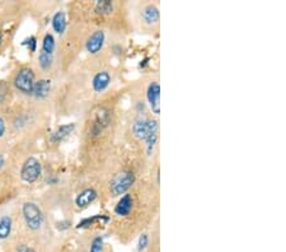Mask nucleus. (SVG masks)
I'll return each mask as SVG.
<instances>
[{
    "instance_id": "7",
    "label": "nucleus",
    "mask_w": 286,
    "mask_h": 252,
    "mask_svg": "<svg viewBox=\"0 0 286 252\" xmlns=\"http://www.w3.org/2000/svg\"><path fill=\"white\" fill-rule=\"evenodd\" d=\"M141 21H143V24L148 27L158 26L159 21H160V12H159L158 7L153 3L145 4L141 8Z\"/></svg>"
},
{
    "instance_id": "16",
    "label": "nucleus",
    "mask_w": 286,
    "mask_h": 252,
    "mask_svg": "<svg viewBox=\"0 0 286 252\" xmlns=\"http://www.w3.org/2000/svg\"><path fill=\"white\" fill-rule=\"evenodd\" d=\"M109 120H111L109 111L106 110V108H101L97 113V118L94 121L93 126H92V133L93 134H101L102 130L109 123Z\"/></svg>"
},
{
    "instance_id": "8",
    "label": "nucleus",
    "mask_w": 286,
    "mask_h": 252,
    "mask_svg": "<svg viewBox=\"0 0 286 252\" xmlns=\"http://www.w3.org/2000/svg\"><path fill=\"white\" fill-rule=\"evenodd\" d=\"M159 139V123L158 120L155 118H149V132L146 135L145 140V148H146V154L151 155L153 154L154 149L156 147V143Z\"/></svg>"
},
{
    "instance_id": "24",
    "label": "nucleus",
    "mask_w": 286,
    "mask_h": 252,
    "mask_svg": "<svg viewBox=\"0 0 286 252\" xmlns=\"http://www.w3.org/2000/svg\"><path fill=\"white\" fill-rule=\"evenodd\" d=\"M149 243H150V237H149V234L141 233L140 237H139V239H138V246H136L138 252L145 251V249L149 247Z\"/></svg>"
},
{
    "instance_id": "3",
    "label": "nucleus",
    "mask_w": 286,
    "mask_h": 252,
    "mask_svg": "<svg viewBox=\"0 0 286 252\" xmlns=\"http://www.w3.org/2000/svg\"><path fill=\"white\" fill-rule=\"evenodd\" d=\"M135 181L136 177L131 171L118 172L117 175L112 177L111 182H109V194L113 197L128 194V191L134 186Z\"/></svg>"
},
{
    "instance_id": "29",
    "label": "nucleus",
    "mask_w": 286,
    "mask_h": 252,
    "mask_svg": "<svg viewBox=\"0 0 286 252\" xmlns=\"http://www.w3.org/2000/svg\"><path fill=\"white\" fill-rule=\"evenodd\" d=\"M3 41H4V34H3V32L0 31V48H2V45H3Z\"/></svg>"
},
{
    "instance_id": "13",
    "label": "nucleus",
    "mask_w": 286,
    "mask_h": 252,
    "mask_svg": "<svg viewBox=\"0 0 286 252\" xmlns=\"http://www.w3.org/2000/svg\"><path fill=\"white\" fill-rule=\"evenodd\" d=\"M51 26L55 33L59 34V36H63L66 31V27H68V21H66L65 12L64 11L55 12V14L51 18Z\"/></svg>"
},
{
    "instance_id": "26",
    "label": "nucleus",
    "mask_w": 286,
    "mask_h": 252,
    "mask_svg": "<svg viewBox=\"0 0 286 252\" xmlns=\"http://www.w3.org/2000/svg\"><path fill=\"white\" fill-rule=\"evenodd\" d=\"M16 252H36V249L26 243H18L16 247Z\"/></svg>"
},
{
    "instance_id": "20",
    "label": "nucleus",
    "mask_w": 286,
    "mask_h": 252,
    "mask_svg": "<svg viewBox=\"0 0 286 252\" xmlns=\"http://www.w3.org/2000/svg\"><path fill=\"white\" fill-rule=\"evenodd\" d=\"M55 49H56V41H55L54 34L50 33V32H47V33H45L44 38H42L41 51L42 53H46V54H50V55H52L55 51Z\"/></svg>"
},
{
    "instance_id": "10",
    "label": "nucleus",
    "mask_w": 286,
    "mask_h": 252,
    "mask_svg": "<svg viewBox=\"0 0 286 252\" xmlns=\"http://www.w3.org/2000/svg\"><path fill=\"white\" fill-rule=\"evenodd\" d=\"M133 209H134V197L133 195L128 192V194L120 196L118 201L116 202V205H114L113 212L117 217L125 218V217H128L129 214L133 212Z\"/></svg>"
},
{
    "instance_id": "1",
    "label": "nucleus",
    "mask_w": 286,
    "mask_h": 252,
    "mask_svg": "<svg viewBox=\"0 0 286 252\" xmlns=\"http://www.w3.org/2000/svg\"><path fill=\"white\" fill-rule=\"evenodd\" d=\"M36 73L33 69L29 66H23L19 69L13 78V87L14 90L22 96H27V97H32L33 96V87L36 83Z\"/></svg>"
},
{
    "instance_id": "6",
    "label": "nucleus",
    "mask_w": 286,
    "mask_h": 252,
    "mask_svg": "<svg viewBox=\"0 0 286 252\" xmlns=\"http://www.w3.org/2000/svg\"><path fill=\"white\" fill-rule=\"evenodd\" d=\"M104 44H106V33H104V31H102V29H97V31H94L93 33L87 38V53H89L91 55H97L98 53H101Z\"/></svg>"
},
{
    "instance_id": "9",
    "label": "nucleus",
    "mask_w": 286,
    "mask_h": 252,
    "mask_svg": "<svg viewBox=\"0 0 286 252\" xmlns=\"http://www.w3.org/2000/svg\"><path fill=\"white\" fill-rule=\"evenodd\" d=\"M76 129L75 123H64V125L57 126L56 129L50 134V142L52 144H60V143L65 142L68 138L71 137Z\"/></svg>"
},
{
    "instance_id": "30",
    "label": "nucleus",
    "mask_w": 286,
    "mask_h": 252,
    "mask_svg": "<svg viewBox=\"0 0 286 252\" xmlns=\"http://www.w3.org/2000/svg\"><path fill=\"white\" fill-rule=\"evenodd\" d=\"M4 163H6V160H4V158L0 155V170L4 167Z\"/></svg>"
},
{
    "instance_id": "15",
    "label": "nucleus",
    "mask_w": 286,
    "mask_h": 252,
    "mask_svg": "<svg viewBox=\"0 0 286 252\" xmlns=\"http://www.w3.org/2000/svg\"><path fill=\"white\" fill-rule=\"evenodd\" d=\"M131 130H133V135L136 139L144 142L149 132V118L138 117L134 121Z\"/></svg>"
},
{
    "instance_id": "18",
    "label": "nucleus",
    "mask_w": 286,
    "mask_h": 252,
    "mask_svg": "<svg viewBox=\"0 0 286 252\" xmlns=\"http://www.w3.org/2000/svg\"><path fill=\"white\" fill-rule=\"evenodd\" d=\"M13 231V219L11 216H3L0 218V239H8Z\"/></svg>"
},
{
    "instance_id": "28",
    "label": "nucleus",
    "mask_w": 286,
    "mask_h": 252,
    "mask_svg": "<svg viewBox=\"0 0 286 252\" xmlns=\"http://www.w3.org/2000/svg\"><path fill=\"white\" fill-rule=\"evenodd\" d=\"M69 227H70V222H68V221L59 222V223H57V228L61 229V231H63V229H68Z\"/></svg>"
},
{
    "instance_id": "25",
    "label": "nucleus",
    "mask_w": 286,
    "mask_h": 252,
    "mask_svg": "<svg viewBox=\"0 0 286 252\" xmlns=\"http://www.w3.org/2000/svg\"><path fill=\"white\" fill-rule=\"evenodd\" d=\"M22 46H27V49H28L29 53H36L37 51V38L34 36H29L27 37L26 39H23V42H22Z\"/></svg>"
},
{
    "instance_id": "5",
    "label": "nucleus",
    "mask_w": 286,
    "mask_h": 252,
    "mask_svg": "<svg viewBox=\"0 0 286 252\" xmlns=\"http://www.w3.org/2000/svg\"><path fill=\"white\" fill-rule=\"evenodd\" d=\"M146 102H148L149 110L154 116H159L160 113V86L156 80L149 83L146 88Z\"/></svg>"
},
{
    "instance_id": "2",
    "label": "nucleus",
    "mask_w": 286,
    "mask_h": 252,
    "mask_svg": "<svg viewBox=\"0 0 286 252\" xmlns=\"http://www.w3.org/2000/svg\"><path fill=\"white\" fill-rule=\"evenodd\" d=\"M22 217L24 224L29 231H39L45 223V216L38 204L33 201H26L22 205Z\"/></svg>"
},
{
    "instance_id": "11",
    "label": "nucleus",
    "mask_w": 286,
    "mask_h": 252,
    "mask_svg": "<svg viewBox=\"0 0 286 252\" xmlns=\"http://www.w3.org/2000/svg\"><path fill=\"white\" fill-rule=\"evenodd\" d=\"M98 197V192L93 187H87V189L81 190L75 197V205L78 209H86L89 205L93 204Z\"/></svg>"
},
{
    "instance_id": "4",
    "label": "nucleus",
    "mask_w": 286,
    "mask_h": 252,
    "mask_svg": "<svg viewBox=\"0 0 286 252\" xmlns=\"http://www.w3.org/2000/svg\"><path fill=\"white\" fill-rule=\"evenodd\" d=\"M21 180L24 184H34L42 176V164L36 157H28L23 162L19 172Z\"/></svg>"
},
{
    "instance_id": "27",
    "label": "nucleus",
    "mask_w": 286,
    "mask_h": 252,
    "mask_svg": "<svg viewBox=\"0 0 286 252\" xmlns=\"http://www.w3.org/2000/svg\"><path fill=\"white\" fill-rule=\"evenodd\" d=\"M7 132V125H6V120L3 118V116L0 115V139L6 135Z\"/></svg>"
},
{
    "instance_id": "17",
    "label": "nucleus",
    "mask_w": 286,
    "mask_h": 252,
    "mask_svg": "<svg viewBox=\"0 0 286 252\" xmlns=\"http://www.w3.org/2000/svg\"><path fill=\"white\" fill-rule=\"evenodd\" d=\"M109 221H111V218H109L108 216H104V214H102V216H93L89 217V218L81 219L78 223V226H76V228L86 229L94 226V224H107Z\"/></svg>"
},
{
    "instance_id": "21",
    "label": "nucleus",
    "mask_w": 286,
    "mask_h": 252,
    "mask_svg": "<svg viewBox=\"0 0 286 252\" xmlns=\"http://www.w3.org/2000/svg\"><path fill=\"white\" fill-rule=\"evenodd\" d=\"M37 61H38V66L42 69V70L47 71L51 69L52 64H54V56L50 55V54H46V53H39L38 54V59H37Z\"/></svg>"
},
{
    "instance_id": "23",
    "label": "nucleus",
    "mask_w": 286,
    "mask_h": 252,
    "mask_svg": "<svg viewBox=\"0 0 286 252\" xmlns=\"http://www.w3.org/2000/svg\"><path fill=\"white\" fill-rule=\"evenodd\" d=\"M9 95H11V87L6 81H0V106H3L8 101Z\"/></svg>"
},
{
    "instance_id": "14",
    "label": "nucleus",
    "mask_w": 286,
    "mask_h": 252,
    "mask_svg": "<svg viewBox=\"0 0 286 252\" xmlns=\"http://www.w3.org/2000/svg\"><path fill=\"white\" fill-rule=\"evenodd\" d=\"M51 92V80L50 79H38L34 83L33 96L36 100H46Z\"/></svg>"
},
{
    "instance_id": "22",
    "label": "nucleus",
    "mask_w": 286,
    "mask_h": 252,
    "mask_svg": "<svg viewBox=\"0 0 286 252\" xmlns=\"http://www.w3.org/2000/svg\"><path fill=\"white\" fill-rule=\"evenodd\" d=\"M89 252H107L104 236H96L89 244Z\"/></svg>"
},
{
    "instance_id": "12",
    "label": "nucleus",
    "mask_w": 286,
    "mask_h": 252,
    "mask_svg": "<svg viewBox=\"0 0 286 252\" xmlns=\"http://www.w3.org/2000/svg\"><path fill=\"white\" fill-rule=\"evenodd\" d=\"M111 74L107 70H101L94 74L92 79V88L96 93H103L111 84Z\"/></svg>"
},
{
    "instance_id": "19",
    "label": "nucleus",
    "mask_w": 286,
    "mask_h": 252,
    "mask_svg": "<svg viewBox=\"0 0 286 252\" xmlns=\"http://www.w3.org/2000/svg\"><path fill=\"white\" fill-rule=\"evenodd\" d=\"M94 11L101 16H109L114 11V4L111 0H98L94 7Z\"/></svg>"
}]
</instances>
